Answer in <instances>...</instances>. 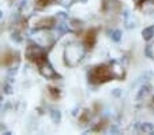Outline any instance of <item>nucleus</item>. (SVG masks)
I'll return each instance as SVG.
<instances>
[{
  "label": "nucleus",
  "mask_w": 154,
  "mask_h": 135,
  "mask_svg": "<svg viewBox=\"0 0 154 135\" xmlns=\"http://www.w3.org/2000/svg\"><path fill=\"white\" fill-rule=\"evenodd\" d=\"M153 33H154V29L153 27H149V29L143 30V37H145L146 40H150L151 35H153Z\"/></svg>",
  "instance_id": "obj_2"
},
{
  "label": "nucleus",
  "mask_w": 154,
  "mask_h": 135,
  "mask_svg": "<svg viewBox=\"0 0 154 135\" xmlns=\"http://www.w3.org/2000/svg\"><path fill=\"white\" fill-rule=\"evenodd\" d=\"M49 2H52V0H37L38 6H47V4H49Z\"/></svg>",
  "instance_id": "obj_3"
},
{
  "label": "nucleus",
  "mask_w": 154,
  "mask_h": 135,
  "mask_svg": "<svg viewBox=\"0 0 154 135\" xmlns=\"http://www.w3.org/2000/svg\"><path fill=\"white\" fill-rule=\"evenodd\" d=\"M112 76H113L112 70L108 66H98L91 70V72L89 74V79L93 83H101L109 81Z\"/></svg>",
  "instance_id": "obj_1"
}]
</instances>
